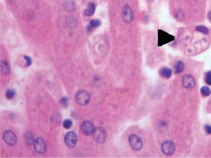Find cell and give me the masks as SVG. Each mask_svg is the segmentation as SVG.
<instances>
[{
	"label": "cell",
	"mask_w": 211,
	"mask_h": 158,
	"mask_svg": "<svg viewBox=\"0 0 211 158\" xmlns=\"http://www.w3.org/2000/svg\"><path fill=\"white\" fill-rule=\"evenodd\" d=\"M174 40V37L162 30H158V46H162L163 45L170 42Z\"/></svg>",
	"instance_id": "cell-1"
},
{
	"label": "cell",
	"mask_w": 211,
	"mask_h": 158,
	"mask_svg": "<svg viewBox=\"0 0 211 158\" xmlns=\"http://www.w3.org/2000/svg\"><path fill=\"white\" fill-rule=\"evenodd\" d=\"M75 100L77 103L80 105H88L91 100L89 94L84 90L79 91L75 96Z\"/></svg>",
	"instance_id": "cell-2"
},
{
	"label": "cell",
	"mask_w": 211,
	"mask_h": 158,
	"mask_svg": "<svg viewBox=\"0 0 211 158\" xmlns=\"http://www.w3.org/2000/svg\"><path fill=\"white\" fill-rule=\"evenodd\" d=\"M93 136L97 143H101L105 141L107 139V133L103 128L98 127L94 129Z\"/></svg>",
	"instance_id": "cell-3"
},
{
	"label": "cell",
	"mask_w": 211,
	"mask_h": 158,
	"mask_svg": "<svg viewBox=\"0 0 211 158\" xmlns=\"http://www.w3.org/2000/svg\"><path fill=\"white\" fill-rule=\"evenodd\" d=\"M65 144L70 148H73L76 146L77 142V137L75 133L70 131L66 134L64 138Z\"/></svg>",
	"instance_id": "cell-4"
},
{
	"label": "cell",
	"mask_w": 211,
	"mask_h": 158,
	"mask_svg": "<svg viewBox=\"0 0 211 158\" xmlns=\"http://www.w3.org/2000/svg\"><path fill=\"white\" fill-rule=\"evenodd\" d=\"M129 141L132 148L135 151H139L142 148V141L141 138L137 135H131L129 137Z\"/></svg>",
	"instance_id": "cell-5"
},
{
	"label": "cell",
	"mask_w": 211,
	"mask_h": 158,
	"mask_svg": "<svg viewBox=\"0 0 211 158\" xmlns=\"http://www.w3.org/2000/svg\"><path fill=\"white\" fill-rule=\"evenodd\" d=\"M162 152L166 156H171L174 153L175 147L174 144L170 141L164 142L161 146Z\"/></svg>",
	"instance_id": "cell-6"
},
{
	"label": "cell",
	"mask_w": 211,
	"mask_h": 158,
	"mask_svg": "<svg viewBox=\"0 0 211 158\" xmlns=\"http://www.w3.org/2000/svg\"><path fill=\"white\" fill-rule=\"evenodd\" d=\"M3 138L7 144L12 146L16 143L17 139L15 134L13 131L7 130L3 135Z\"/></svg>",
	"instance_id": "cell-7"
},
{
	"label": "cell",
	"mask_w": 211,
	"mask_h": 158,
	"mask_svg": "<svg viewBox=\"0 0 211 158\" xmlns=\"http://www.w3.org/2000/svg\"><path fill=\"white\" fill-rule=\"evenodd\" d=\"M34 146L37 152L43 154L47 150V145L43 139L38 138L34 141Z\"/></svg>",
	"instance_id": "cell-8"
},
{
	"label": "cell",
	"mask_w": 211,
	"mask_h": 158,
	"mask_svg": "<svg viewBox=\"0 0 211 158\" xmlns=\"http://www.w3.org/2000/svg\"><path fill=\"white\" fill-rule=\"evenodd\" d=\"M80 128L82 132L86 135H89L93 133L95 129L93 124L88 121H84L82 123Z\"/></svg>",
	"instance_id": "cell-9"
},
{
	"label": "cell",
	"mask_w": 211,
	"mask_h": 158,
	"mask_svg": "<svg viewBox=\"0 0 211 158\" xmlns=\"http://www.w3.org/2000/svg\"><path fill=\"white\" fill-rule=\"evenodd\" d=\"M184 87L188 89H192L194 88L196 85L195 79L191 75L187 74L185 75L182 80Z\"/></svg>",
	"instance_id": "cell-10"
},
{
	"label": "cell",
	"mask_w": 211,
	"mask_h": 158,
	"mask_svg": "<svg viewBox=\"0 0 211 158\" xmlns=\"http://www.w3.org/2000/svg\"><path fill=\"white\" fill-rule=\"evenodd\" d=\"M123 19L126 23H131L134 19V14L128 6L124 8L122 12Z\"/></svg>",
	"instance_id": "cell-11"
},
{
	"label": "cell",
	"mask_w": 211,
	"mask_h": 158,
	"mask_svg": "<svg viewBox=\"0 0 211 158\" xmlns=\"http://www.w3.org/2000/svg\"><path fill=\"white\" fill-rule=\"evenodd\" d=\"M96 10V5L94 3L91 2L88 5L86 9L84 11V13L86 16H91L93 15Z\"/></svg>",
	"instance_id": "cell-12"
},
{
	"label": "cell",
	"mask_w": 211,
	"mask_h": 158,
	"mask_svg": "<svg viewBox=\"0 0 211 158\" xmlns=\"http://www.w3.org/2000/svg\"><path fill=\"white\" fill-rule=\"evenodd\" d=\"M172 70L166 67L162 68L160 69L159 73L161 76L166 79L169 78L172 75Z\"/></svg>",
	"instance_id": "cell-13"
},
{
	"label": "cell",
	"mask_w": 211,
	"mask_h": 158,
	"mask_svg": "<svg viewBox=\"0 0 211 158\" xmlns=\"http://www.w3.org/2000/svg\"><path fill=\"white\" fill-rule=\"evenodd\" d=\"M184 69V64L182 61H179L176 62L174 66V71L176 74L182 72Z\"/></svg>",
	"instance_id": "cell-14"
},
{
	"label": "cell",
	"mask_w": 211,
	"mask_h": 158,
	"mask_svg": "<svg viewBox=\"0 0 211 158\" xmlns=\"http://www.w3.org/2000/svg\"><path fill=\"white\" fill-rule=\"evenodd\" d=\"M1 70L4 74H8L10 72V67L8 63L6 61L2 62L1 64Z\"/></svg>",
	"instance_id": "cell-15"
},
{
	"label": "cell",
	"mask_w": 211,
	"mask_h": 158,
	"mask_svg": "<svg viewBox=\"0 0 211 158\" xmlns=\"http://www.w3.org/2000/svg\"><path fill=\"white\" fill-rule=\"evenodd\" d=\"M201 93L204 97H208L210 95V89L207 86H203L201 89Z\"/></svg>",
	"instance_id": "cell-16"
},
{
	"label": "cell",
	"mask_w": 211,
	"mask_h": 158,
	"mask_svg": "<svg viewBox=\"0 0 211 158\" xmlns=\"http://www.w3.org/2000/svg\"><path fill=\"white\" fill-rule=\"evenodd\" d=\"M196 29L197 31L202 33L204 34H207L209 33L208 29L205 26H197L196 27Z\"/></svg>",
	"instance_id": "cell-17"
},
{
	"label": "cell",
	"mask_w": 211,
	"mask_h": 158,
	"mask_svg": "<svg viewBox=\"0 0 211 158\" xmlns=\"http://www.w3.org/2000/svg\"><path fill=\"white\" fill-rule=\"evenodd\" d=\"M15 95V90L11 89L8 90L6 93V97L8 99H11L13 98Z\"/></svg>",
	"instance_id": "cell-18"
},
{
	"label": "cell",
	"mask_w": 211,
	"mask_h": 158,
	"mask_svg": "<svg viewBox=\"0 0 211 158\" xmlns=\"http://www.w3.org/2000/svg\"><path fill=\"white\" fill-rule=\"evenodd\" d=\"M101 25V22L99 20H92L90 22V26L92 28H96L100 26Z\"/></svg>",
	"instance_id": "cell-19"
},
{
	"label": "cell",
	"mask_w": 211,
	"mask_h": 158,
	"mask_svg": "<svg viewBox=\"0 0 211 158\" xmlns=\"http://www.w3.org/2000/svg\"><path fill=\"white\" fill-rule=\"evenodd\" d=\"M63 127L66 129H69L70 128L72 125V121L69 119L65 120L63 122Z\"/></svg>",
	"instance_id": "cell-20"
},
{
	"label": "cell",
	"mask_w": 211,
	"mask_h": 158,
	"mask_svg": "<svg viewBox=\"0 0 211 158\" xmlns=\"http://www.w3.org/2000/svg\"><path fill=\"white\" fill-rule=\"evenodd\" d=\"M205 82L209 86H211V71H209L205 75Z\"/></svg>",
	"instance_id": "cell-21"
},
{
	"label": "cell",
	"mask_w": 211,
	"mask_h": 158,
	"mask_svg": "<svg viewBox=\"0 0 211 158\" xmlns=\"http://www.w3.org/2000/svg\"><path fill=\"white\" fill-rule=\"evenodd\" d=\"M60 103L61 104L63 107L66 108L68 105V99L67 98L64 97L61 99Z\"/></svg>",
	"instance_id": "cell-22"
},
{
	"label": "cell",
	"mask_w": 211,
	"mask_h": 158,
	"mask_svg": "<svg viewBox=\"0 0 211 158\" xmlns=\"http://www.w3.org/2000/svg\"><path fill=\"white\" fill-rule=\"evenodd\" d=\"M24 59L26 61V66L28 67V66L31 65L32 63L31 59V58L28 56H25Z\"/></svg>",
	"instance_id": "cell-23"
},
{
	"label": "cell",
	"mask_w": 211,
	"mask_h": 158,
	"mask_svg": "<svg viewBox=\"0 0 211 158\" xmlns=\"http://www.w3.org/2000/svg\"><path fill=\"white\" fill-rule=\"evenodd\" d=\"M204 129L206 132L209 135H211V126L206 125L204 126Z\"/></svg>",
	"instance_id": "cell-24"
},
{
	"label": "cell",
	"mask_w": 211,
	"mask_h": 158,
	"mask_svg": "<svg viewBox=\"0 0 211 158\" xmlns=\"http://www.w3.org/2000/svg\"><path fill=\"white\" fill-rule=\"evenodd\" d=\"M208 17L209 20H210L211 22V11L209 12L208 14Z\"/></svg>",
	"instance_id": "cell-25"
}]
</instances>
